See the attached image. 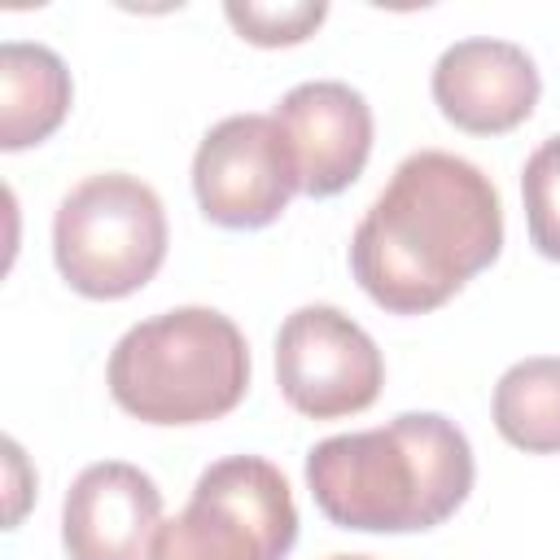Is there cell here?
<instances>
[{
    "instance_id": "12",
    "label": "cell",
    "mask_w": 560,
    "mask_h": 560,
    "mask_svg": "<svg viewBox=\"0 0 560 560\" xmlns=\"http://www.w3.org/2000/svg\"><path fill=\"white\" fill-rule=\"evenodd\" d=\"M494 429L525 455L560 451V359L534 354L512 363L494 385Z\"/></svg>"
},
{
    "instance_id": "5",
    "label": "cell",
    "mask_w": 560,
    "mask_h": 560,
    "mask_svg": "<svg viewBox=\"0 0 560 560\" xmlns=\"http://www.w3.org/2000/svg\"><path fill=\"white\" fill-rule=\"evenodd\" d=\"M298 542V503L262 455L210 464L179 516L162 521L149 560H284Z\"/></svg>"
},
{
    "instance_id": "16",
    "label": "cell",
    "mask_w": 560,
    "mask_h": 560,
    "mask_svg": "<svg viewBox=\"0 0 560 560\" xmlns=\"http://www.w3.org/2000/svg\"><path fill=\"white\" fill-rule=\"evenodd\" d=\"M328 560H372V556H328Z\"/></svg>"
},
{
    "instance_id": "6",
    "label": "cell",
    "mask_w": 560,
    "mask_h": 560,
    "mask_svg": "<svg viewBox=\"0 0 560 560\" xmlns=\"http://www.w3.org/2000/svg\"><path fill=\"white\" fill-rule=\"evenodd\" d=\"M192 192L210 223L249 232L276 223L302 192L293 149L271 114H232L214 122L192 153Z\"/></svg>"
},
{
    "instance_id": "3",
    "label": "cell",
    "mask_w": 560,
    "mask_h": 560,
    "mask_svg": "<svg viewBox=\"0 0 560 560\" xmlns=\"http://www.w3.org/2000/svg\"><path fill=\"white\" fill-rule=\"evenodd\" d=\"M114 402L144 424H206L249 389V346L210 306H175L127 328L109 354Z\"/></svg>"
},
{
    "instance_id": "7",
    "label": "cell",
    "mask_w": 560,
    "mask_h": 560,
    "mask_svg": "<svg viewBox=\"0 0 560 560\" xmlns=\"http://www.w3.org/2000/svg\"><path fill=\"white\" fill-rule=\"evenodd\" d=\"M276 385L298 416L341 420L381 398L385 359L337 306H298L276 332Z\"/></svg>"
},
{
    "instance_id": "9",
    "label": "cell",
    "mask_w": 560,
    "mask_h": 560,
    "mask_svg": "<svg viewBox=\"0 0 560 560\" xmlns=\"http://www.w3.org/2000/svg\"><path fill=\"white\" fill-rule=\"evenodd\" d=\"M271 118L293 149L306 197H337L363 175L372 153V109L350 83H298L280 96Z\"/></svg>"
},
{
    "instance_id": "4",
    "label": "cell",
    "mask_w": 560,
    "mask_h": 560,
    "mask_svg": "<svg viewBox=\"0 0 560 560\" xmlns=\"http://www.w3.org/2000/svg\"><path fill=\"white\" fill-rule=\"evenodd\" d=\"M166 210L158 192L122 171L74 184L52 219V258L61 280L96 302L144 289L166 258Z\"/></svg>"
},
{
    "instance_id": "11",
    "label": "cell",
    "mask_w": 560,
    "mask_h": 560,
    "mask_svg": "<svg viewBox=\"0 0 560 560\" xmlns=\"http://www.w3.org/2000/svg\"><path fill=\"white\" fill-rule=\"evenodd\" d=\"M70 70L48 44L9 39L0 48V149L48 140L70 114Z\"/></svg>"
},
{
    "instance_id": "8",
    "label": "cell",
    "mask_w": 560,
    "mask_h": 560,
    "mask_svg": "<svg viewBox=\"0 0 560 560\" xmlns=\"http://www.w3.org/2000/svg\"><path fill=\"white\" fill-rule=\"evenodd\" d=\"M433 101L442 118L468 136H503L538 105V66L512 39H459L433 66Z\"/></svg>"
},
{
    "instance_id": "13",
    "label": "cell",
    "mask_w": 560,
    "mask_h": 560,
    "mask_svg": "<svg viewBox=\"0 0 560 560\" xmlns=\"http://www.w3.org/2000/svg\"><path fill=\"white\" fill-rule=\"evenodd\" d=\"M521 197H525V228L529 245L560 262V136H547L521 171Z\"/></svg>"
},
{
    "instance_id": "15",
    "label": "cell",
    "mask_w": 560,
    "mask_h": 560,
    "mask_svg": "<svg viewBox=\"0 0 560 560\" xmlns=\"http://www.w3.org/2000/svg\"><path fill=\"white\" fill-rule=\"evenodd\" d=\"M4 451H9V486H13L9 490V525H18L22 508H26V494H31V490H22V468L26 464H22V446L18 442H4Z\"/></svg>"
},
{
    "instance_id": "1",
    "label": "cell",
    "mask_w": 560,
    "mask_h": 560,
    "mask_svg": "<svg viewBox=\"0 0 560 560\" xmlns=\"http://www.w3.org/2000/svg\"><path fill=\"white\" fill-rule=\"evenodd\" d=\"M503 249V206L481 166L446 149L398 162L350 236L359 289L389 315L451 302Z\"/></svg>"
},
{
    "instance_id": "10",
    "label": "cell",
    "mask_w": 560,
    "mask_h": 560,
    "mask_svg": "<svg viewBox=\"0 0 560 560\" xmlns=\"http://www.w3.org/2000/svg\"><path fill=\"white\" fill-rule=\"evenodd\" d=\"M162 529V490L122 459L88 464L61 503L70 560H149Z\"/></svg>"
},
{
    "instance_id": "14",
    "label": "cell",
    "mask_w": 560,
    "mask_h": 560,
    "mask_svg": "<svg viewBox=\"0 0 560 560\" xmlns=\"http://www.w3.org/2000/svg\"><path fill=\"white\" fill-rule=\"evenodd\" d=\"M223 13L241 39L258 48H284V44H302L306 35H315V26L328 18V4L324 0H280V4L276 0H228Z\"/></svg>"
},
{
    "instance_id": "2",
    "label": "cell",
    "mask_w": 560,
    "mask_h": 560,
    "mask_svg": "<svg viewBox=\"0 0 560 560\" xmlns=\"http://www.w3.org/2000/svg\"><path fill=\"white\" fill-rule=\"evenodd\" d=\"M306 486L315 508L359 534L433 529L472 490V446L438 411H402L381 429L337 433L311 446Z\"/></svg>"
}]
</instances>
